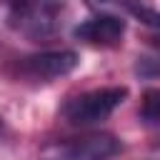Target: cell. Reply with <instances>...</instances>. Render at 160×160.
<instances>
[{"label": "cell", "mask_w": 160, "mask_h": 160, "mask_svg": "<svg viewBox=\"0 0 160 160\" xmlns=\"http://www.w3.org/2000/svg\"><path fill=\"white\" fill-rule=\"evenodd\" d=\"M75 40L85 42V45H95V48H112L122 40L125 35V20L115 12H100L95 18L82 20L75 30H72Z\"/></svg>", "instance_id": "5"}, {"label": "cell", "mask_w": 160, "mask_h": 160, "mask_svg": "<svg viewBox=\"0 0 160 160\" xmlns=\"http://www.w3.org/2000/svg\"><path fill=\"white\" fill-rule=\"evenodd\" d=\"M78 68V52L72 50H45L18 60V75L32 82H52L70 75Z\"/></svg>", "instance_id": "3"}, {"label": "cell", "mask_w": 160, "mask_h": 160, "mask_svg": "<svg viewBox=\"0 0 160 160\" xmlns=\"http://www.w3.org/2000/svg\"><path fill=\"white\" fill-rule=\"evenodd\" d=\"M90 8L108 12V10H122L128 15H132L138 22H142L145 28L155 30L160 28V12L150 5V0H85Z\"/></svg>", "instance_id": "6"}, {"label": "cell", "mask_w": 160, "mask_h": 160, "mask_svg": "<svg viewBox=\"0 0 160 160\" xmlns=\"http://www.w3.org/2000/svg\"><path fill=\"white\" fill-rule=\"evenodd\" d=\"M125 98H128V88H122V85L88 90V92L65 102L62 118L75 128H90V125H98V122L108 120L125 102Z\"/></svg>", "instance_id": "2"}, {"label": "cell", "mask_w": 160, "mask_h": 160, "mask_svg": "<svg viewBox=\"0 0 160 160\" xmlns=\"http://www.w3.org/2000/svg\"><path fill=\"white\" fill-rule=\"evenodd\" d=\"M140 118L145 122L160 125V90H148L140 102Z\"/></svg>", "instance_id": "7"}, {"label": "cell", "mask_w": 160, "mask_h": 160, "mask_svg": "<svg viewBox=\"0 0 160 160\" xmlns=\"http://www.w3.org/2000/svg\"><path fill=\"white\" fill-rule=\"evenodd\" d=\"M0 132H2V118H0Z\"/></svg>", "instance_id": "8"}, {"label": "cell", "mask_w": 160, "mask_h": 160, "mask_svg": "<svg viewBox=\"0 0 160 160\" xmlns=\"http://www.w3.org/2000/svg\"><path fill=\"white\" fill-rule=\"evenodd\" d=\"M62 8L55 0H10L8 22L30 40H48L60 30Z\"/></svg>", "instance_id": "1"}, {"label": "cell", "mask_w": 160, "mask_h": 160, "mask_svg": "<svg viewBox=\"0 0 160 160\" xmlns=\"http://www.w3.org/2000/svg\"><path fill=\"white\" fill-rule=\"evenodd\" d=\"M55 150H58V160H110L122 150V145L115 135L92 132L85 138H75L70 142H62Z\"/></svg>", "instance_id": "4"}]
</instances>
